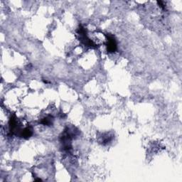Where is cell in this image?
<instances>
[{
	"label": "cell",
	"mask_w": 182,
	"mask_h": 182,
	"mask_svg": "<svg viewBox=\"0 0 182 182\" xmlns=\"http://www.w3.org/2000/svg\"><path fill=\"white\" fill-rule=\"evenodd\" d=\"M117 44L113 37H109L108 39V50L110 52H114L116 50Z\"/></svg>",
	"instance_id": "cell-1"
}]
</instances>
